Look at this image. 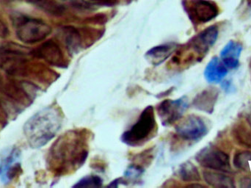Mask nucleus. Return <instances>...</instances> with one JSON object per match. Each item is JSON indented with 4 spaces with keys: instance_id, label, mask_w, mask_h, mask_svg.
Instances as JSON below:
<instances>
[{
    "instance_id": "obj_1",
    "label": "nucleus",
    "mask_w": 251,
    "mask_h": 188,
    "mask_svg": "<svg viewBox=\"0 0 251 188\" xmlns=\"http://www.w3.org/2000/svg\"><path fill=\"white\" fill-rule=\"evenodd\" d=\"M83 131H70L51 146L50 165L57 172L66 173L79 168L88 155L87 137Z\"/></svg>"
},
{
    "instance_id": "obj_2",
    "label": "nucleus",
    "mask_w": 251,
    "mask_h": 188,
    "mask_svg": "<svg viewBox=\"0 0 251 188\" xmlns=\"http://www.w3.org/2000/svg\"><path fill=\"white\" fill-rule=\"evenodd\" d=\"M62 125L58 109L47 107L32 115L24 126V133L31 147L41 148L57 134Z\"/></svg>"
},
{
    "instance_id": "obj_3",
    "label": "nucleus",
    "mask_w": 251,
    "mask_h": 188,
    "mask_svg": "<svg viewBox=\"0 0 251 188\" xmlns=\"http://www.w3.org/2000/svg\"><path fill=\"white\" fill-rule=\"evenodd\" d=\"M156 129L154 109L148 106L131 128L122 134V141L130 146H140L153 135Z\"/></svg>"
},
{
    "instance_id": "obj_4",
    "label": "nucleus",
    "mask_w": 251,
    "mask_h": 188,
    "mask_svg": "<svg viewBox=\"0 0 251 188\" xmlns=\"http://www.w3.org/2000/svg\"><path fill=\"white\" fill-rule=\"evenodd\" d=\"M29 55L32 52L18 44L0 45V68L10 75H23Z\"/></svg>"
},
{
    "instance_id": "obj_5",
    "label": "nucleus",
    "mask_w": 251,
    "mask_h": 188,
    "mask_svg": "<svg viewBox=\"0 0 251 188\" xmlns=\"http://www.w3.org/2000/svg\"><path fill=\"white\" fill-rule=\"evenodd\" d=\"M16 35L20 41L26 44H34L45 39L51 32V27L33 18L22 17L15 22Z\"/></svg>"
},
{
    "instance_id": "obj_6",
    "label": "nucleus",
    "mask_w": 251,
    "mask_h": 188,
    "mask_svg": "<svg viewBox=\"0 0 251 188\" xmlns=\"http://www.w3.org/2000/svg\"><path fill=\"white\" fill-rule=\"evenodd\" d=\"M198 163L203 168L214 171L230 172L231 170L229 156L225 152L212 146H206L196 155Z\"/></svg>"
},
{
    "instance_id": "obj_7",
    "label": "nucleus",
    "mask_w": 251,
    "mask_h": 188,
    "mask_svg": "<svg viewBox=\"0 0 251 188\" xmlns=\"http://www.w3.org/2000/svg\"><path fill=\"white\" fill-rule=\"evenodd\" d=\"M208 127L201 117L190 115L181 120L176 127V133L186 141H197L207 134Z\"/></svg>"
},
{
    "instance_id": "obj_8",
    "label": "nucleus",
    "mask_w": 251,
    "mask_h": 188,
    "mask_svg": "<svg viewBox=\"0 0 251 188\" xmlns=\"http://www.w3.org/2000/svg\"><path fill=\"white\" fill-rule=\"evenodd\" d=\"M186 9L192 21L197 24L211 22L220 13L218 4L211 0H190L186 4Z\"/></svg>"
},
{
    "instance_id": "obj_9",
    "label": "nucleus",
    "mask_w": 251,
    "mask_h": 188,
    "mask_svg": "<svg viewBox=\"0 0 251 188\" xmlns=\"http://www.w3.org/2000/svg\"><path fill=\"white\" fill-rule=\"evenodd\" d=\"M188 107V100L186 96L176 100L168 99L158 106V115L163 125H171L183 116Z\"/></svg>"
},
{
    "instance_id": "obj_10",
    "label": "nucleus",
    "mask_w": 251,
    "mask_h": 188,
    "mask_svg": "<svg viewBox=\"0 0 251 188\" xmlns=\"http://www.w3.org/2000/svg\"><path fill=\"white\" fill-rule=\"evenodd\" d=\"M219 35L216 25H212L195 36L190 42V47L199 55H204L215 45Z\"/></svg>"
},
{
    "instance_id": "obj_11",
    "label": "nucleus",
    "mask_w": 251,
    "mask_h": 188,
    "mask_svg": "<svg viewBox=\"0 0 251 188\" xmlns=\"http://www.w3.org/2000/svg\"><path fill=\"white\" fill-rule=\"evenodd\" d=\"M33 57L43 59L53 66H64V58L59 46L53 41H48L41 44L38 49L32 52Z\"/></svg>"
},
{
    "instance_id": "obj_12",
    "label": "nucleus",
    "mask_w": 251,
    "mask_h": 188,
    "mask_svg": "<svg viewBox=\"0 0 251 188\" xmlns=\"http://www.w3.org/2000/svg\"><path fill=\"white\" fill-rule=\"evenodd\" d=\"M243 46L240 42L230 41L221 52V59L228 69H234L240 65V58Z\"/></svg>"
},
{
    "instance_id": "obj_13",
    "label": "nucleus",
    "mask_w": 251,
    "mask_h": 188,
    "mask_svg": "<svg viewBox=\"0 0 251 188\" xmlns=\"http://www.w3.org/2000/svg\"><path fill=\"white\" fill-rule=\"evenodd\" d=\"M219 90L216 88H209L197 95L193 100V105L199 110L207 113H212L219 96Z\"/></svg>"
},
{
    "instance_id": "obj_14",
    "label": "nucleus",
    "mask_w": 251,
    "mask_h": 188,
    "mask_svg": "<svg viewBox=\"0 0 251 188\" xmlns=\"http://www.w3.org/2000/svg\"><path fill=\"white\" fill-rule=\"evenodd\" d=\"M228 69L218 57H213L206 66L204 77L209 83L217 84L222 82L228 75Z\"/></svg>"
},
{
    "instance_id": "obj_15",
    "label": "nucleus",
    "mask_w": 251,
    "mask_h": 188,
    "mask_svg": "<svg viewBox=\"0 0 251 188\" xmlns=\"http://www.w3.org/2000/svg\"><path fill=\"white\" fill-rule=\"evenodd\" d=\"M19 155L17 149H14L0 160V177L4 181L11 180L20 169V164L16 162Z\"/></svg>"
},
{
    "instance_id": "obj_16",
    "label": "nucleus",
    "mask_w": 251,
    "mask_h": 188,
    "mask_svg": "<svg viewBox=\"0 0 251 188\" xmlns=\"http://www.w3.org/2000/svg\"><path fill=\"white\" fill-rule=\"evenodd\" d=\"M176 49V45L174 43L157 46V47L151 49L146 53V57H147L151 63L157 66L168 59L173 54V53L175 52Z\"/></svg>"
},
{
    "instance_id": "obj_17",
    "label": "nucleus",
    "mask_w": 251,
    "mask_h": 188,
    "mask_svg": "<svg viewBox=\"0 0 251 188\" xmlns=\"http://www.w3.org/2000/svg\"><path fill=\"white\" fill-rule=\"evenodd\" d=\"M203 180L209 186L214 188H234L235 182L231 177L221 173L204 171L203 173Z\"/></svg>"
},
{
    "instance_id": "obj_18",
    "label": "nucleus",
    "mask_w": 251,
    "mask_h": 188,
    "mask_svg": "<svg viewBox=\"0 0 251 188\" xmlns=\"http://www.w3.org/2000/svg\"><path fill=\"white\" fill-rule=\"evenodd\" d=\"M63 34L65 43L69 51L74 53L77 50L81 43L79 32L72 27H66L63 29Z\"/></svg>"
},
{
    "instance_id": "obj_19",
    "label": "nucleus",
    "mask_w": 251,
    "mask_h": 188,
    "mask_svg": "<svg viewBox=\"0 0 251 188\" xmlns=\"http://www.w3.org/2000/svg\"><path fill=\"white\" fill-rule=\"evenodd\" d=\"M179 175L183 181L193 183L201 180L200 174L198 168L191 162H187L181 165Z\"/></svg>"
},
{
    "instance_id": "obj_20",
    "label": "nucleus",
    "mask_w": 251,
    "mask_h": 188,
    "mask_svg": "<svg viewBox=\"0 0 251 188\" xmlns=\"http://www.w3.org/2000/svg\"><path fill=\"white\" fill-rule=\"evenodd\" d=\"M234 166L237 169L243 171H249L251 170V152L242 151L237 152L234 157Z\"/></svg>"
},
{
    "instance_id": "obj_21",
    "label": "nucleus",
    "mask_w": 251,
    "mask_h": 188,
    "mask_svg": "<svg viewBox=\"0 0 251 188\" xmlns=\"http://www.w3.org/2000/svg\"><path fill=\"white\" fill-rule=\"evenodd\" d=\"M27 1L32 4H36L38 7H41L48 13L60 14L63 12V6L51 0H27Z\"/></svg>"
},
{
    "instance_id": "obj_22",
    "label": "nucleus",
    "mask_w": 251,
    "mask_h": 188,
    "mask_svg": "<svg viewBox=\"0 0 251 188\" xmlns=\"http://www.w3.org/2000/svg\"><path fill=\"white\" fill-rule=\"evenodd\" d=\"M102 180L97 176H89L79 180L74 187L75 188H98L102 186Z\"/></svg>"
},
{
    "instance_id": "obj_23",
    "label": "nucleus",
    "mask_w": 251,
    "mask_h": 188,
    "mask_svg": "<svg viewBox=\"0 0 251 188\" xmlns=\"http://www.w3.org/2000/svg\"><path fill=\"white\" fill-rule=\"evenodd\" d=\"M60 1L75 8L88 9L91 8V4L85 0H60Z\"/></svg>"
},
{
    "instance_id": "obj_24",
    "label": "nucleus",
    "mask_w": 251,
    "mask_h": 188,
    "mask_svg": "<svg viewBox=\"0 0 251 188\" xmlns=\"http://www.w3.org/2000/svg\"><path fill=\"white\" fill-rule=\"evenodd\" d=\"M143 169L140 167L131 165L126 171L125 176L127 178H137L143 174Z\"/></svg>"
},
{
    "instance_id": "obj_25",
    "label": "nucleus",
    "mask_w": 251,
    "mask_h": 188,
    "mask_svg": "<svg viewBox=\"0 0 251 188\" xmlns=\"http://www.w3.org/2000/svg\"><path fill=\"white\" fill-rule=\"evenodd\" d=\"M91 2L98 5L101 6H114L117 4L119 0H89Z\"/></svg>"
},
{
    "instance_id": "obj_26",
    "label": "nucleus",
    "mask_w": 251,
    "mask_h": 188,
    "mask_svg": "<svg viewBox=\"0 0 251 188\" xmlns=\"http://www.w3.org/2000/svg\"><path fill=\"white\" fill-rule=\"evenodd\" d=\"M7 114L5 108L3 106L1 102H0V123L4 124L7 123Z\"/></svg>"
},
{
    "instance_id": "obj_27",
    "label": "nucleus",
    "mask_w": 251,
    "mask_h": 188,
    "mask_svg": "<svg viewBox=\"0 0 251 188\" xmlns=\"http://www.w3.org/2000/svg\"><path fill=\"white\" fill-rule=\"evenodd\" d=\"M9 30L7 25L0 21V38H4L8 35Z\"/></svg>"
},
{
    "instance_id": "obj_28",
    "label": "nucleus",
    "mask_w": 251,
    "mask_h": 188,
    "mask_svg": "<svg viewBox=\"0 0 251 188\" xmlns=\"http://www.w3.org/2000/svg\"><path fill=\"white\" fill-rule=\"evenodd\" d=\"M240 187L243 188H251V178H243L240 181Z\"/></svg>"
},
{
    "instance_id": "obj_29",
    "label": "nucleus",
    "mask_w": 251,
    "mask_h": 188,
    "mask_svg": "<svg viewBox=\"0 0 251 188\" xmlns=\"http://www.w3.org/2000/svg\"><path fill=\"white\" fill-rule=\"evenodd\" d=\"M222 87L224 89L227 90L228 92H229L230 90L232 89V88H231V84L230 83V82H228V81L224 82V85H222Z\"/></svg>"
},
{
    "instance_id": "obj_30",
    "label": "nucleus",
    "mask_w": 251,
    "mask_h": 188,
    "mask_svg": "<svg viewBox=\"0 0 251 188\" xmlns=\"http://www.w3.org/2000/svg\"><path fill=\"white\" fill-rule=\"evenodd\" d=\"M247 121H248V122H249V124H250L251 127V111L250 112H249V115H248Z\"/></svg>"
},
{
    "instance_id": "obj_31",
    "label": "nucleus",
    "mask_w": 251,
    "mask_h": 188,
    "mask_svg": "<svg viewBox=\"0 0 251 188\" xmlns=\"http://www.w3.org/2000/svg\"><path fill=\"white\" fill-rule=\"evenodd\" d=\"M250 66L251 67V61H250Z\"/></svg>"
},
{
    "instance_id": "obj_32",
    "label": "nucleus",
    "mask_w": 251,
    "mask_h": 188,
    "mask_svg": "<svg viewBox=\"0 0 251 188\" xmlns=\"http://www.w3.org/2000/svg\"><path fill=\"white\" fill-rule=\"evenodd\" d=\"M249 1H251V0H249Z\"/></svg>"
}]
</instances>
